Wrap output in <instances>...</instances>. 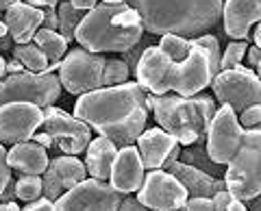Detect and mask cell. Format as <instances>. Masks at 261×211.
Returning <instances> with one entry per match:
<instances>
[{
  "mask_svg": "<svg viewBox=\"0 0 261 211\" xmlns=\"http://www.w3.org/2000/svg\"><path fill=\"white\" fill-rule=\"evenodd\" d=\"M148 94L137 81L124 85L100 87L79 96L74 116L89 124L100 137H107L118 148L133 146L148 124Z\"/></svg>",
  "mask_w": 261,
  "mask_h": 211,
  "instance_id": "6da1fadb",
  "label": "cell"
},
{
  "mask_svg": "<svg viewBox=\"0 0 261 211\" xmlns=\"http://www.w3.org/2000/svg\"><path fill=\"white\" fill-rule=\"evenodd\" d=\"M150 35L200 37L222 18L224 0H128Z\"/></svg>",
  "mask_w": 261,
  "mask_h": 211,
  "instance_id": "7a4b0ae2",
  "label": "cell"
},
{
  "mask_svg": "<svg viewBox=\"0 0 261 211\" xmlns=\"http://www.w3.org/2000/svg\"><path fill=\"white\" fill-rule=\"evenodd\" d=\"M74 39L81 48L100 52H130L144 39L142 18L128 3L98 5L79 24Z\"/></svg>",
  "mask_w": 261,
  "mask_h": 211,
  "instance_id": "3957f363",
  "label": "cell"
},
{
  "mask_svg": "<svg viewBox=\"0 0 261 211\" xmlns=\"http://www.w3.org/2000/svg\"><path fill=\"white\" fill-rule=\"evenodd\" d=\"M148 107L154 113L159 128L172 135L181 146H192L207 135L216 116V102L207 94L183 98L178 94H148Z\"/></svg>",
  "mask_w": 261,
  "mask_h": 211,
  "instance_id": "277c9868",
  "label": "cell"
},
{
  "mask_svg": "<svg viewBox=\"0 0 261 211\" xmlns=\"http://www.w3.org/2000/svg\"><path fill=\"white\" fill-rule=\"evenodd\" d=\"M226 192L242 202H250L261 194V126L246 128L240 150L224 172Z\"/></svg>",
  "mask_w": 261,
  "mask_h": 211,
  "instance_id": "5b68a950",
  "label": "cell"
},
{
  "mask_svg": "<svg viewBox=\"0 0 261 211\" xmlns=\"http://www.w3.org/2000/svg\"><path fill=\"white\" fill-rule=\"evenodd\" d=\"M61 81L55 74H9L0 81V107L9 102H31L37 107H50L61 96Z\"/></svg>",
  "mask_w": 261,
  "mask_h": 211,
  "instance_id": "8992f818",
  "label": "cell"
},
{
  "mask_svg": "<svg viewBox=\"0 0 261 211\" xmlns=\"http://www.w3.org/2000/svg\"><path fill=\"white\" fill-rule=\"evenodd\" d=\"M211 89L218 102L222 107H231L235 113L261 104V81L248 66L218 72L211 81Z\"/></svg>",
  "mask_w": 261,
  "mask_h": 211,
  "instance_id": "52a82bcc",
  "label": "cell"
},
{
  "mask_svg": "<svg viewBox=\"0 0 261 211\" xmlns=\"http://www.w3.org/2000/svg\"><path fill=\"white\" fill-rule=\"evenodd\" d=\"M105 59L102 55H94L85 48H74L65 55L59 68V81L65 92L83 96L102 87L105 78Z\"/></svg>",
  "mask_w": 261,
  "mask_h": 211,
  "instance_id": "ba28073f",
  "label": "cell"
},
{
  "mask_svg": "<svg viewBox=\"0 0 261 211\" xmlns=\"http://www.w3.org/2000/svg\"><path fill=\"white\" fill-rule=\"evenodd\" d=\"M44 122L42 128L53 135V148L63 155L76 157L81 152L87 150L89 142H92V126L85 124L83 120H79L76 116H70L59 107H44Z\"/></svg>",
  "mask_w": 261,
  "mask_h": 211,
  "instance_id": "9c48e42d",
  "label": "cell"
},
{
  "mask_svg": "<svg viewBox=\"0 0 261 211\" xmlns=\"http://www.w3.org/2000/svg\"><path fill=\"white\" fill-rule=\"evenodd\" d=\"M135 78L146 94L166 96L174 92L181 78V63L172 61L159 46H148L135 68Z\"/></svg>",
  "mask_w": 261,
  "mask_h": 211,
  "instance_id": "30bf717a",
  "label": "cell"
},
{
  "mask_svg": "<svg viewBox=\"0 0 261 211\" xmlns=\"http://www.w3.org/2000/svg\"><path fill=\"white\" fill-rule=\"evenodd\" d=\"M124 194L113 190L107 181L87 178L74 190L65 192L55 202V211H118Z\"/></svg>",
  "mask_w": 261,
  "mask_h": 211,
  "instance_id": "8fae6325",
  "label": "cell"
},
{
  "mask_svg": "<svg viewBox=\"0 0 261 211\" xmlns=\"http://www.w3.org/2000/svg\"><path fill=\"white\" fill-rule=\"evenodd\" d=\"M244 140V126L231 107H220L207 131V152L218 166H228Z\"/></svg>",
  "mask_w": 261,
  "mask_h": 211,
  "instance_id": "7c38bea8",
  "label": "cell"
},
{
  "mask_svg": "<svg viewBox=\"0 0 261 211\" xmlns=\"http://www.w3.org/2000/svg\"><path fill=\"white\" fill-rule=\"evenodd\" d=\"M137 200L152 211H181L190 200V194L183 183L166 170H150L137 192Z\"/></svg>",
  "mask_w": 261,
  "mask_h": 211,
  "instance_id": "4fadbf2b",
  "label": "cell"
},
{
  "mask_svg": "<svg viewBox=\"0 0 261 211\" xmlns=\"http://www.w3.org/2000/svg\"><path fill=\"white\" fill-rule=\"evenodd\" d=\"M44 122V111L31 102H9L0 107V144L31 142L37 126Z\"/></svg>",
  "mask_w": 261,
  "mask_h": 211,
  "instance_id": "5bb4252c",
  "label": "cell"
},
{
  "mask_svg": "<svg viewBox=\"0 0 261 211\" xmlns=\"http://www.w3.org/2000/svg\"><path fill=\"white\" fill-rule=\"evenodd\" d=\"M161 170H166L168 174L176 176L192 198H214L216 194L226 190L224 178L211 176V174L202 172V170H198V168L185 164V161H181V159H168Z\"/></svg>",
  "mask_w": 261,
  "mask_h": 211,
  "instance_id": "9a60e30c",
  "label": "cell"
},
{
  "mask_svg": "<svg viewBox=\"0 0 261 211\" xmlns=\"http://www.w3.org/2000/svg\"><path fill=\"white\" fill-rule=\"evenodd\" d=\"M144 170H146V166L142 161V155H140V150H137V146L120 148L116 164H113V170H111L109 185L113 190H118L120 194L140 192L144 178H146Z\"/></svg>",
  "mask_w": 261,
  "mask_h": 211,
  "instance_id": "2e32d148",
  "label": "cell"
},
{
  "mask_svg": "<svg viewBox=\"0 0 261 211\" xmlns=\"http://www.w3.org/2000/svg\"><path fill=\"white\" fill-rule=\"evenodd\" d=\"M224 31L235 42H246L252 24L261 22V3L259 0H224Z\"/></svg>",
  "mask_w": 261,
  "mask_h": 211,
  "instance_id": "e0dca14e",
  "label": "cell"
},
{
  "mask_svg": "<svg viewBox=\"0 0 261 211\" xmlns=\"http://www.w3.org/2000/svg\"><path fill=\"white\" fill-rule=\"evenodd\" d=\"M5 24L9 29V35L13 37L15 46L31 44L35 33L44 27V9L31 7L27 3H15L5 11Z\"/></svg>",
  "mask_w": 261,
  "mask_h": 211,
  "instance_id": "ac0fdd59",
  "label": "cell"
},
{
  "mask_svg": "<svg viewBox=\"0 0 261 211\" xmlns=\"http://www.w3.org/2000/svg\"><path fill=\"white\" fill-rule=\"evenodd\" d=\"M176 144L178 142L172 135H168L163 128H159V126L146 128L140 135V140H137V150H140L146 170H161L163 164L172 155Z\"/></svg>",
  "mask_w": 261,
  "mask_h": 211,
  "instance_id": "d6986e66",
  "label": "cell"
},
{
  "mask_svg": "<svg viewBox=\"0 0 261 211\" xmlns=\"http://www.w3.org/2000/svg\"><path fill=\"white\" fill-rule=\"evenodd\" d=\"M7 161H9V168L20 170V172L27 174V176L44 174L48 170V166H50V159H48L46 148L37 142L15 144L13 148L7 152Z\"/></svg>",
  "mask_w": 261,
  "mask_h": 211,
  "instance_id": "ffe728a7",
  "label": "cell"
},
{
  "mask_svg": "<svg viewBox=\"0 0 261 211\" xmlns=\"http://www.w3.org/2000/svg\"><path fill=\"white\" fill-rule=\"evenodd\" d=\"M118 150H120L118 146L111 140H107V137L98 135L96 140H92L85 150L87 174L96 178V181H109L113 164H116V157H118Z\"/></svg>",
  "mask_w": 261,
  "mask_h": 211,
  "instance_id": "44dd1931",
  "label": "cell"
},
{
  "mask_svg": "<svg viewBox=\"0 0 261 211\" xmlns=\"http://www.w3.org/2000/svg\"><path fill=\"white\" fill-rule=\"evenodd\" d=\"M50 166L53 170L57 172V176H59V181H61V188L63 192H70V190H74L76 185H81L83 181H87V168L85 164L81 159L76 157H70V155H59V157H55L50 159Z\"/></svg>",
  "mask_w": 261,
  "mask_h": 211,
  "instance_id": "7402d4cb",
  "label": "cell"
},
{
  "mask_svg": "<svg viewBox=\"0 0 261 211\" xmlns=\"http://www.w3.org/2000/svg\"><path fill=\"white\" fill-rule=\"evenodd\" d=\"M33 42L44 50L48 61H50V66L53 63H61L65 59V55H68V42L61 37L59 31H50V29L42 27L35 33V37H33Z\"/></svg>",
  "mask_w": 261,
  "mask_h": 211,
  "instance_id": "603a6c76",
  "label": "cell"
},
{
  "mask_svg": "<svg viewBox=\"0 0 261 211\" xmlns=\"http://www.w3.org/2000/svg\"><path fill=\"white\" fill-rule=\"evenodd\" d=\"M13 59H18L24 68L33 74H46L50 68V61L44 55V50L37 44H22V46H13Z\"/></svg>",
  "mask_w": 261,
  "mask_h": 211,
  "instance_id": "cb8c5ba5",
  "label": "cell"
},
{
  "mask_svg": "<svg viewBox=\"0 0 261 211\" xmlns=\"http://www.w3.org/2000/svg\"><path fill=\"white\" fill-rule=\"evenodd\" d=\"M181 161H185V164H190L194 168H198L202 170V172H207L211 176H220V168L222 166H218L214 159L209 157V152H207V144H202L200 142H196L192 146H183V150H181Z\"/></svg>",
  "mask_w": 261,
  "mask_h": 211,
  "instance_id": "d4e9b609",
  "label": "cell"
},
{
  "mask_svg": "<svg viewBox=\"0 0 261 211\" xmlns=\"http://www.w3.org/2000/svg\"><path fill=\"white\" fill-rule=\"evenodd\" d=\"M57 13H59V33H61V37L68 44L74 42V33H76L79 24L85 18V11L76 9L70 0H65V3L61 0V5L57 7Z\"/></svg>",
  "mask_w": 261,
  "mask_h": 211,
  "instance_id": "484cf974",
  "label": "cell"
},
{
  "mask_svg": "<svg viewBox=\"0 0 261 211\" xmlns=\"http://www.w3.org/2000/svg\"><path fill=\"white\" fill-rule=\"evenodd\" d=\"M159 48L163 52H166L170 59L181 63L185 61L187 57H190V52L194 50V44L190 37H181V35H161V42H159Z\"/></svg>",
  "mask_w": 261,
  "mask_h": 211,
  "instance_id": "4316f807",
  "label": "cell"
},
{
  "mask_svg": "<svg viewBox=\"0 0 261 211\" xmlns=\"http://www.w3.org/2000/svg\"><path fill=\"white\" fill-rule=\"evenodd\" d=\"M130 68L124 59H107L105 63V78H102V87H116V85H124L130 78Z\"/></svg>",
  "mask_w": 261,
  "mask_h": 211,
  "instance_id": "83f0119b",
  "label": "cell"
},
{
  "mask_svg": "<svg viewBox=\"0 0 261 211\" xmlns=\"http://www.w3.org/2000/svg\"><path fill=\"white\" fill-rule=\"evenodd\" d=\"M15 194H18V198L24 202H35L42 198V194H44V181L39 176L24 174L22 178L15 181Z\"/></svg>",
  "mask_w": 261,
  "mask_h": 211,
  "instance_id": "f1b7e54d",
  "label": "cell"
},
{
  "mask_svg": "<svg viewBox=\"0 0 261 211\" xmlns=\"http://www.w3.org/2000/svg\"><path fill=\"white\" fill-rule=\"evenodd\" d=\"M192 42L202 48V50H207L209 55V61H211V70H214V76L220 72V61H222V52H220V42H218V37L216 35H200V37H192Z\"/></svg>",
  "mask_w": 261,
  "mask_h": 211,
  "instance_id": "f546056e",
  "label": "cell"
},
{
  "mask_svg": "<svg viewBox=\"0 0 261 211\" xmlns=\"http://www.w3.org/2000/svg\"><path fill=\"white\" fill-rule=\"evenodd\" d=\"M248 48H250V46H248L246 42H231V44H228L226 50H224V55H222V61H220V72L242 66V61L246 59Z\"/></svg>",
  "mask_w": 261,
  "mask_h": 211,
  "instance_id": "4dcf8cb0",
  "label": "cell"
},
{
  "mask_svg": "<svg viewBox=\"0 0 261 211\" xmlns=\"http://www.w3.org/2000/svg\"><path fill=\"white\" fill-rule=\"evenodd\" d=\"M44 198H48V200H53V202H57L61 196H63V188H61V181H59V176H57V172L53 170V166H48V170L44 172Z\"/></svg>",
  "mask_w": 261,
  "mask_h": 211,
  "instance_id": "1f68e13d",
  "label": "cell"
},
{
  "mask_svg": "<svg viewBox=\"0 0 261 211\" xmlns=\"http://www.w3.org/2000/svg\"><path fill=\"white\" fill-rule=\"evenodd\" d=\"M214 211H248V207H246V202L238 200L233 194L222 190L214 196Z\"/></svg>",
  "mask_w": 261,
  "mask_h": 211,
  "instance_id": "d6a6232c",
  "label": "cell"
},
{
  "mask_svg": "<svg viewBox=\"0 0 261 211\" xmlns=\"http://www.w3.org/2000/svg\"><path fill=\"white\" fill-rule=\"evenodd\" d=\"M240 124L244 128H255L261 126V104H255V107H248L240 113Z\"/></svg>",
  "mask_w": 261,
  "mask_h": 211,
  "instance_id": "836d02e7",
  "label": "cell"
},
{
  "mask_svg": "<svg viewBox=\"0 0 261 211\" xmlns=\"http://www.w3.org/2000/svg\"><path fill=\"white\" fill-rule=\"evenodd\" d=\"M9 181H11V170H9V161H7V150L0 144V194L5 192Z\"/></svg>",
  "mask_w": 261,
  "mask_h": 211,
  "instance_id": "e575fe53",
  "label": "cell"
},
{
  "mask_svg": "<svg viewBox=\"0 0 261 211\" xmlns=\"http://www.w3.org/2000/svg\"><path fill=\"white\" fill-rule=\"evenodd\" d=\"M181 211H214V198H190Z\"/></svg>",
  "mask_w": 261,
  "mask_h": 211,
  "instance_id": "d590c367",
  "label": "cell"
},
{
  "mask_svg": "<svg viewBox=\"0 0 261 211\" xmlns=\"http://www.w3.org/2000/svg\"><path fill=\"white\" fill-rule=\"evenodd\" d=\"M44 29L59 31V13H57V7H46L44 9Z\"/></svg>",
  "mask_w": 261,
  "mask_h": 211,
  "instance_id": "8d00e7d4",
  "label": "cell"
},
{
  "mask_svg": "<svg viewBox=\"0 0 261 211\" xmlns=\"http://www.w3.org/2000/svg\"><path fill=\"white\" fill-rule=\"evenodd\" d=\"M22 211H55V202L48 200V198H39L35 202H29Z\"/></svg>",
  "mask_w": 261,
  "mask_h": 211,
  "instance_id": "74e56055",
  "label": "cell"
},
{
  "mask_svg": "<svg viewBox=\"0 0 261 211\" xmlns=\"http://www.w3.org/2000/svg\"><path fill=\"white\" fill-rule=\"evenodd\" d=\"M246 61H248V68L250 70H257V66L261 63V48L250 46L248 52H246Z\"/></svg>",
  "mask_w": 261,
  "mask_h": 211,
  "instance_id": "f35d334b",
  "label": "cell"
},
{
  "mask_svg": "<svg viewBox=\"0 0 261 211\" xmlns=\"http://www.w3.org/2000/svg\"><path fill=\"white\" fill-rule=\"evenodd\" d=\"M118 211H148V207H144L137 198H124Z\"/></svg>",
  "mask_w": 261,
  "mask_h": 211,
  "instance_id": "ab89813d",
  "label": "cell"
},
{
  "mask_svg": "<svg viewBox=\"0 0 261 211\" xmlns=\"http://www.w3.org/2000/svg\"><path fill=\"white\" fill-rule=\"evenodd\" d=\"M15 198H18V194H15V181L11 178V181L7 183L5 192L0 194V202H15Z\"/></svg>",
  "mask_w": 261,
  "mask_h": 211,
  "instance_id": "60d3db41",
  "label": "cell"
},
{
  "mask_svg": "<svg viewBox=\"0 0 261 211\" xmlns=\"http://www.w3.org/2000/svg\"><path fill=\"white\" fill-rule=\"evenodd\" d=\"M33 142L42 144V146H44V148H53V144H55V140H53V135H48L46 131H42V133H35V135H33Z\"/></svg>",
  "mask_w": 261,
  "mask_h": 211,
  "instance_id": "b9f144b4",
  "label": "cell"
},
{
  "mask_svg": "<svg viewBox=\"0 0 261 211\" xmlns=\"http://www.w3.org/2000/svg\"><path fill=\"white\" fill-rule=\"evenodd\" d=\"M72 5L76 7V9H81V11H92V9H96L98 7V0H70Z\"/></svg>",
  "mask_w": 261,
  "mask_h": 211,
  "instance_id": "7bdbcfd3",
  "label": "cell"
},
{
  "mask_svg": "<svg viewBox=\"0 0 261 211\" xmlns=\"http://www.w3.org/2000/svg\"><path fill=\"white\" fill-rule=\"evenodd\" d=\"M7 72H9V74H22V72H27V68H24L18 59H11V61H7Z\"/></svg>",
  "mask_w": 261,
  "mask_h": 211,
  "instance_id": "ee69618b",
  "label": "cell"
},
{
  "mask_svg": "<svg viewBox=\"0 0 261 211\" xmlns=\"http://www.w3.org/2000/svg\"><path fill=\"white\" fill-rule=\"evenodd\" d=\"M31 7H37V9H46V7H57L59 0H24Z\"/></svg>",
  "mask_w": 261,
  "mask_h": 211,
  "instance_id": "f6af8a7d",
  "label": "cell"
},
{
  "mask_svg": "<svg viewBox=\"0 0 261 211\" xmlns=\"http://www.w3.org/2000/svg\"><path fill=\"white\" fill-rule=\"evenodd\" d=\"M13 37L11 35H7V37H0V52H9L13 50Z\"/></svg>",
  "mask_w": 261,
  "mask_h": 211,
  "instance_id": "bcb514c9",
  "label": "cell"
},
{
  "mask_svg": "<svg viewBox=\"0 0 261 211\" xmlns=\"http://www.w3.org/2000/svg\"><path fill=\"white\" fill-rule=\"evenodd\" d=\"M246 207H248V211H261V194L257 198H252L250 202H246Z\"/></svg>",
  "mask_w": 261,
  "mask_h": 211,
  "instance_id": "7dc6e473",
  "label": "cell"
},
{
  "mask_svg": "<svg viewBox=\"0 0 261 211\" xmlns=\"http://www.w3.org/2000/svg\"><path fill=\"white\" fill-rule=\"evenodd\" d=\"M252 46H257V48H261V22L257 24L255 33H252Z\"/></svg>",
  "mask_w": 261,
  "mask_h": 211,
  "instance_id": "c3c4849f",
  "label": "cell"
},
{
  "mask_svg": "<svg viewBox=\"0 0 261 211\" xmlns=\"http://www.w3.org/2000/svg\"><path fill=\"white\" fill-rule=\"evenodd\" d=\"M0 211H22L15 202H0Z\"/></svg>",
  "mask_w": 261,
  "mask_h": 211,
  "instance_id": "681fc988",
  "label": "cell"
},
{
  "mask_svg": "<svg viewBox=\"0 0 261 211\" xmlns=\"http://www.w3.org/2000/svg\"><path fill=\"white\" fill-rule=\"evenodd\" d=\"M15 3H20V0H0V13H5L9 7H13Z\"/></svg>",
  "mask_w": 261,
  "mask_h": 211,
  "instance_id": "f907efd6",
  "label": "cell"
},
{
  "mask_svg": "<svg viewBox=\"0 0 261 211\" xmlns=\"http://www.w3.org/2000/svg\"><path fill=\"white\" fill-rule=\"evenodd\" d=\"M5 74H7V61L0 57V81L5 78Z\"/></svg>",
  "mask_w": 261,
  "mask_h": 211,
  "instance_id": "816d5d0a",
  "label": "cell"
},
{
  "mask_svg": "<svg viewBox=\"0 0 261 211\" xmlns=\"http://www.w3.org/2000/svg\"><path fill=\"white\" fill-rule=\"evenodd\" d=\"M7 35H9V29H7L5 20H0V37H7Z\"/></svg>",
  "mask_w": 261,
  "mask_h": 211,
  "instance_id": "f5cc1de1",
  "label": "cell"
},
{
  "mask_svg": "<svg viewBox=\"0 0 261 211\" xmlns=\"http://www.w3.org/2000/svg\"><path fill=\"white\" fill-rule=\"evenodd\" d=\"M124 0H102V5H122Z\"/></svg>",
  "mask_w": 261,
  "mask_h": 211,
  "instance_id": "db71d44e",
  "label": "cell"
},
{
  "mask_svg": "<svg viewBox=\"0 0 261 211\" xmlns=\"http://www.w3.org/2000/svg\"><path fill=\"white\" fill-rule=\"evenodd\" d=\"M255 72H257V76H259V81H261V63L257 66V70H255Z\"/></svg>",
  "mask_w": 261,
  "mask_h": 211,
  "instance_id": "11a10c76",
  "label": "cell"
},
{
  "mask_svg": "<svg viewBox=\"0 0 261 211\" xmlns=\"http://www.w3.org/2000/svg\"><path fill=\"white\" fill-rule=\"evenodd\" d=\"M259 3H261V0H259Z\"/></svg>",
  "mask_w": 261,
  "mask_h": 211,
  "instance_id": "9f6ffc18",
  "label": "cell"
}]
</instances>
